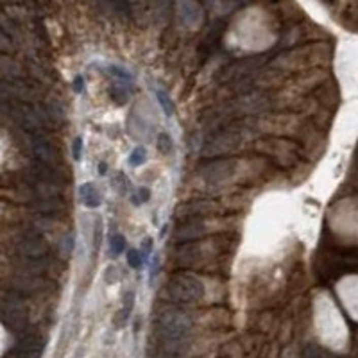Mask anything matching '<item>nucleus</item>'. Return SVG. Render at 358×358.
Returning <instances> with one entry per match:
<instances>
[{
  "label": "nucleus",
  "mask_w": 358,
  "mask_h": 358,
  "mask_svg": "<svg viewBox=\"0 0 358 358\" xmlns=\"http://www.w3.org/2000/svg\"><path fill=\"white\" fill-rule=\"evenodd\" d=\"M110 247H111V254H113V256H118V254L125 249L124 237H122V235H113L110 240Z\"/></svg>",
  "instance_id": "nucleus-17"
},
{
  "label": "nucleus",
  "mask_w": 358,
  "mask_h": 358,
  "mask_svg": "<svg viewBox=\"0 0 358 358\" xmlns=\"http://www.w3.org/2000/svg\"><path fill=\"white\" fill-rule=\"evenodd\" d=\"M74 88H76L77 93L83 91V77H76V81H74Z\"/></svg>",
  "instance_id": "nucleus-25"
},
{
  "label": "nucleus",
  "mask_w": 358,
  "mask_h": 358,
  "mask_svg": "<svg viewBox=\"0 0 358 358\" xmlns=\"http://www.w3.org/2000/svg\"><path fill=\"white\" fill-rule=\"evenodd\" d=\"M4 324L8 326L13 332H25L27 328V312L20 303H9L4 310V315H2Z\"/></svg>",
  "instance_id": "nucleus-9"
},
{
  "label": "nucleus",
  "mask_w": 358,
  "mask_h": 358,
  "mask_svg": "<svg viewBox=\"0 0 358 358\" xmlns=\"http://www.w3.org/2000/svg\"><path fill=\"white\" fill-rule=\"evenodd\" d=\"M79 199L83 201L84 206L88 208H97L101 204V193L97 192L93 183H86L79 188Z\"/></svg>",
  "instance_id": "nucleus-12"
},
{
  "label": "nucleus",
  "mask_w": 358,
  "mask_h": 358,
  "mask_svg": "<svg viewBox=\"0 0 358 358\" xmlns=\"http://www.w3.org/2000/svg\"><path fill=\"white\" fill-rule=\"evenodd\" d=\"M176 260H177V264H181V265H193V264H197V260H199V249H196L193 245L183 244V247L177 251Z\"/></svg>",
  "instance_id": "nucleus-13"
},
{
  "label": "nucleus",
  "mask_w": 358,
  "mask_h": 358,
  "mask_svg": "<svg viewBox=\"0 0 358 358\" xmlns=\"http://www.w3.org/2000/svg\"><path fill=\"white\" fill-rule=\"evenodd\" d=\"M81 151H83V140L76 138L74 140V145H72V152H74V159H76V161L81 159Z\"/></svg>",
  "instance_id": "nucleus-22"
},
{
  "label": "nucleus",
  "mask_w": 358,
  "mask_h": 358,
  "mask_svg": "<svg viewBox=\"0 0 358 358\" xmlns=\"http://www.w3.org/2000/svg\"><path fill=\"white\" fill-rule=\"evenodd\" d=\"M204 231H206V224L201 219H185L176 226L172 238L177 244H188V242L203 237Z\"/></svg>",
  "instance_id": "nucleus-8"
},
{
  "label": "nucleus",
  "mask_w": 358,
  "mask_h": 358,
  "mask_svg": "<svg viewBox=\"0 0 358 358\" xmlns=\"http://www.w3.org/2000/svg\"><path fill=\"white\" fill-rule=\"evenodd\" d=\"M167 294L174 303L193 305L204 298V283L190 272H177L167 283Z\"/></svg>",
  "instance_id": "nucleus-2"
},
{
  "label": "nucleus",
  "mask_w": 358,
  "mask_h": 358,
  "mask_svg": "<svg viewBox=\"0 0 358 358\" xmlns=\"http://www.w3.org/2000/svg\"><path fill=\"white\" fill-rule=\"evenodd\" d=\"M244 142V131L238 125H227L219 131L211 133L203 145L204 158H215L227 152L237 151Z\"/></svg>",
  "instance_id": "nucleus-3"
},
{
  "label": "nucleus",
  "mask_w": 358,
  "mask_h": 358,
  "mask_svg": "<svg viewBox=\"0 0 358 358\" xmlns=\"http://www.w3.org/2000/svg\"><path fill=\"white\" fill-rule=\"evenodd\" d=\"M16 253L22 260H43L49 254V244L40 233L30 231L18 242Z\"/></svg>",
  "instance_id": "nucleus-5"
},
{
  "label": "nucleus",
  "mask_w": 358,
  "mask_h": 358,
  "mask_svg": "<svg viewBox=\"0 0 358 358\" xmlns=\"http://www.w3.org/2000/svg\"><path fill=\"white\" fill-rule=\"evenodd\" d=\"M154 358H185V349H177V347H169V346H159L156 351Z\"/></svg>",
  "instance_id": "nucleus-14"
},
{
  "label": "nucleus",
  "mask_w": 358,
  "mask_h": 358,
  "mask_svg": "<svg viewBox=\"0 0 358 358\" xmlns=\"http://www.w3.org/2000/svg\"><path fill=\"white\" fill-rule=\"evenodd\" d=\"M110 72L115 76V79L120 81V83H124V84H129V83H131V76H129V74H127L125 70H122L120 67H110Z\"/></svg>",
  "instance_id": "nucleus-21"
},
{
  "label": "nucleus",
  "mask_w": 358,
  "mask_h": 358,
  "mask_svg": "<svg viewBox=\"0 0 358 358\" xmlns=\"http://www.w3.org/2000/svg\"><path fill=\"white\" fill-rule=\"evenodd\" d=\"M156 99H158V104L161 106V110L165 111L167 117L174 113V102L170 101V97L163 90H156Z\"/></svg>",
  "instance_id": "nucleus-15"
},
{
  "label": "nucleus",
  "mask_w": 358,
  "mask_h": 358,
  "mask_svg": "<svg viewBox=\"0 0 358 358\" xmlns=\"http://www.w3.org/2000/svg\"><path fill=\"white\" fill-rule=\"evenodd\" d=\"M235 170H237V161L235 159H215V161H210L208 165L203 167L201 179L206 185L217 186L226 183L235 174Z\"/></svg>",
  "instance_id": "nucleus-4"
},
{
  "label": "nucleus",
  "mask_w": 358,
  "mask_h": 358,
  "mask_svg": "<svg viewBox=\"0 0 358 358\" xmlns=\"http://www.w3.org/2000/svg\"><path fill=\"white\" fill-rule=\"evenodd\" d=\"M106 169H108V167H106V163H102V165H99V172H101V174H104V172H106Z\"/></svg>",
  "instance_id": "nucleus-26"
},
{
  "label": "nucleus",
  "mask_w": 358,
  "mask_h": 358,
  "mask_svg": "<svg viewBox=\"0 0 358 358\" xmlns=\"http://www.w3.org/2000/svg\"><path fill=\"white\" fill-rule=\"evenodd\" d=\"M145 158H147V151H145V147H136L135 151L131 152V156H129V163H131L133 167H140L143 161H145Z\"/></svg>",
  "instance_id": "nucleus-19"
},
{
  "label": "nucleus",
  "mask_w": 358,
  "mask_h": 358,
  "mask_svg": "<svg viewBox=\"0 0 358 358\" xmlns=\"http://www.w3.org/2000/svg\"><path fill=\"white\" fill-rule=\"evenodd\" d=\"M11 49V42H9V38L6 36L2 30H0V50L2 52H6V50H9Z\"/></svg>",
  "instance_id": "nucleus-23"
},
{
  "label": "nucleus",
  "mask_w": 358,
  "mask_h": 358,
  "mask_svg": "<svg viewBox=\"0 0 358 358\" xmlns=\"http://www.w3.org/2000/svg\"><path fill=\"white\" fill-rule=\"evenodd\" d=\"M208 213H211L210 203H190L179 210V215L183 219H203Z\"/></svg>",
  "instance_id": "nucleus-11"
},
{
  "label": "nucleus",
  "mask_w": 358,
  "mask_h": 358,
  "mask_svg": "<svg viewBox=\"0 0 358 358\" xmlns=\"http://www.w3.org/2000/svg\"><path fill=\"white\" fill-rule=\"evenodd\" d=\"M142 262H143L142 254H140L136 249H129V251H127V264H129V267L140 269V267H142Z\"/></svg>",
  "instance_id": "nucleus-20"
},
{
  "label": "nucleus",
  "mask_w": 358,
  "mask_h": 358,
  "mask_svg": "<svg viewBox=\"0 0 358 358\" xmlns=\"http://www.w3.org/2000/svg\"><path fill=\"white\" fill-rule=\"evenodd\" d=\"M154 328L159 342H186L192 333L193 319L185 310L167 308L156 317Z\"/></svg>",
  "instance_id": "nucleus-1"
},
{
  "label": "nucleus",
  "mask_w": 358,
  "mask_h": 358,
  "mask_svg": "<svg viewBox=\"0 0 358 358\" xmlns=\"http://www.w3.org/2000/svg\"><path fill=\"white\" fill-rule=\"evenodd\" d=\"M303 358H324V353L320 349L317 344H306L303 347V353H301Z\"/></svg>",
  "instance_id": "nucleus-18"
},
{
  "label": "nucleus",
  "mask_w": 358,
  "mask_h": 358,
  "mask_svg": "<svg viewBox=\"0 0 358 358\" xmlns=\"http://www.w3.org/2000/svg\"><path fill=\"white\" fill-rule=\"evenodd\" d=\"M140 199L142 201L151 199V192H149V188H140Z\"/></svg>",
  "instance_id": "nucleus-24"
},
{
  "label": "nucleus",
  "mask_w": 358,
  "mask_h": 358,
  "mask_svg": "<svg viewBox=\"0 0 358 358\" xmlns=\"http://www.w3.org/2000/svg\"><path fill=\"white\" fill-rule=\"evenodd\" d=\"M262 67L260 57H247V59H240L233 64H227L226 68H222L219 74L220 83H233V81L244 79L249 74H253L254 70Z\"/></svg>",
  "instance_id": "nucleus-7"
},
{
  "label": "nucleus",
  "mask_w": 358,
  "mask_h": 358,
  "mask_svg": "<svg viewBox=\"0 0 358 358\" xmlns=\"http://www.w3.org/2000/svg\"><path fill=\"white\" fill-rule=\"evenodd\" d=\"M32 154L40 165L56 170L59 167V152H57V147L43 135L32 136Z\"/></svg>",
  "instance_id": "nucleus-6"
},
{
  "label": "nucleus",
  "mask_w": 358,
  "mask_h": 358,
  "mask_svg": "<svg viewBox=\"0 0 358 358\" xmlns=\"http://www.w3.org/2000/svg\"><path fill=\"white\" fill-rule=\"evenodd\" d=\"M172 138H170L167 133H161V135L158 136V151L161 152V154H170L172 152Z\"/></svg>",
  "instance_id": "nucleus-16"
},
{
  "label": "nucleus",
  "mask_w": 358,
  "mask_h": 358,
  "mask_svg": "<svg viewBox=\"0 0 358 358\" xmlns=\"http://www.w3.org/2000/svg\"><path fill=\"white\" fill-rule=\"evenodd\" d=\"M36 208H38L40 213H43V215H54L63 210V199H61L59 193L36 197Z\"/></svg>",
  "instance_id": "nucleus-10"
}]
</instances>
